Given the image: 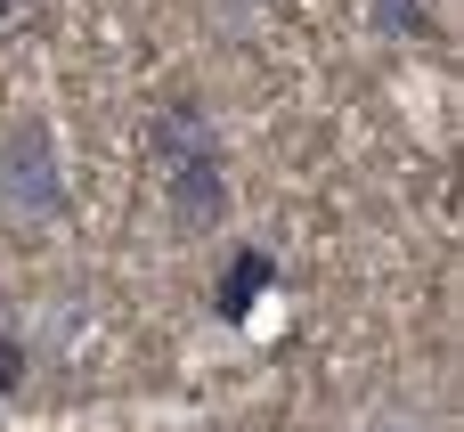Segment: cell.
Listing matches in <instances>:
<instances>
[{
	"mask_svg": "<svg viewBox=\"0 0 464 432\" xmlns=\"http://www.w3.org/2000/svg\"><path fill=\"white\" fill-rule=\"evenodd\" d=\"M0 221H8L16 237L73 221L65 163H57V123H49L41 106H24V114L0 123Z\"/></svg>",
	"mask_w": 464,
	"mask_h": 432,
	"instance_id": "2",
	"label": "cell"
},
{
	"mask_svg": "<svg viewBox=\"0 0 464 432\" xmlns=\"http://www.w3.org/2000/svg\"><path fill=\"white\" fill-rule=\"evenodd\" d=\"M367 25L383 41H424L432 33V0H367Z\"/></svg>",
	"mask_w": 464,
	"mask_h": 432,
	"instance_id": "4",
	"label": "cell"
},
{
	"mask_svg": "<svg viewBox=\"0 0 464 432\" xmlns=\"http://www.w3.org/2000/svg\"><path fill=\"white\" fill-rule=\"evenodd\" d=\"M147 147L163 163V229L171 245H204L228 229V139L204 98H163L147 123Z\"/></svg>",
	"mask_w": 464,
	"mask_h": 432,
	"instance_id": "1",
	"label": "cell"
},
{
	"mask_svg": "<svg viewBox=\"0 0 464 432\" xmlns=\"http://www.w3.org/2000/svg\"><path fill=\"white\" fill-rule=\"evenodd\" d=\"M24 376H33V343H24L16 310L0 302V400H16V392H24Z\"/></svg>",
	"mask_w": 464,
	"mask_h": 432,
	"instance_id": "5",
	"label": "cell"
},
{
	"mask_svg": "<svg viewBox=\"0 0 464 432\" xmlns=\"http://www.w3.org/2000/svg\"><path fill=\"white\" fill-rule=\"evenodd\" d=\"M269 294H277V253L269 245H228V261L212 278V319L220 327H245Z\"/></svg>",
	"mask_w": 464,
	"mask_h": 432,
	"instance_id": "3",
	"label": "cell"
}]
</instances>
